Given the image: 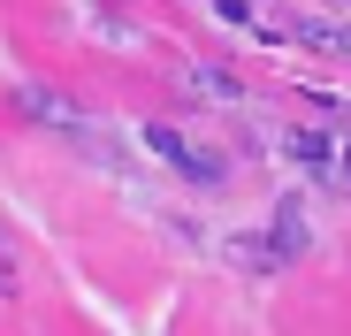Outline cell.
I'll list each match as a JSON object with an SVG mask.
<instances>
[{
  "label": "cell",
  "instance_id": "1",
  "mask_svg": "<svg viewBox=\"0 0 351 336\" xmlns=\"http://www.w3.org/2000/svg\"><path fill=\"white\" fill-rule=\"evenodd\" d=\"M145 145H153V160H160V168H176L184 184H199V191H214V184H221V160H214V153H199L184 130L153 123V130H145Z\"/></svg>",
  "mask_w": 351,
  "mask_h": 336
},
{
  "label": "cell",
  "instance_id": "2",
  "mask_svg": "<svg viewBox=\"0 0 351 336\" xmlns=\"http://www.w3.org/2000/svg\"><path fill=\"white\" fill-rule=\"evenodd\" d=\"M267 252H275V260H298V252H306V214H298V206H275V221H267Z\"/></svg>",
  "mask_w": 351,
  "mask_h": 336
},
{
  "label": "cell",
  "instance_id": "3",
  "mask_svg": "<svg viewBox=\"0 0 351 336\" xmlns=\"http://www.w3.org/2000/svg\"><path fill=\"white\" fill-rule=\"evenodd\" d=\"M282 153H290V160H306V168H336V145H328L321 130H306V123H298V130H282Z\"/></svg>",
  "mask_w": 351,
  "mask_h": 336
},
{
  "label": "cell",
  "instance_id": "4",
  "mask_svg": "<svg viewBox=\"0 0 351 336\" xmlns=\"http://www.w3.org/2000/svg\"><path fill=\"white\" fill-rule=\"evenodd\" d=\"M298 38L321 46V53H351V31H336V23H298Z\"/></svg>",
  "mask_w": 351,
  "mask_h": 336
},
{
  "label": "cell",
  "instance_id": "5",
  "mask_svg": "<svg viewBox=\"0 0 351 336\" xmlns=\"http://www.w3.org/2000/svg\"><path fill=\"white\" fill-rule=\"evenodd\" d=\"M191 84H199V92H206V99H237V77H229V69H199V77H191Z\"/></svg>",
  "mask_w": 351,
  "mask_h": 336
},
{
  "label": "cell",
  "instance_id": "6",
  "mask_svg": "<svg viewBox=\"0 0 351 336\" xmlns=\"http://www.w3.org/2000/svg\"><path fill=\"white\" fill-rule=\"evenodd\" d=\"M214 16H229V23H245V16H252V0H214Z\"/></svg>",
  "mask_w": 351,
  "mask_h": 336
},
{
  "label": "cell",
  "instance_id": "7",
  "mask_svg": "<svg viewBox=\"0 0 351 336\" xmlns=\"http://www.w3.org/2000/svg\"><path fill=\"white\" fill-rule=\"evenodd\" d=\"M336 168H343V184H351V153H336Z\"/></svg>",
  "mask_w": 351,
  "mask_h": 336
}]
</instances>
